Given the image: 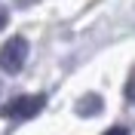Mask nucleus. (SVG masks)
<instances>
[{"mask_svg":"<svg viewBox=\"0 0 135 135\" xmlns=\"http://www.w3.org/2000/svg\"><path fill=\"white\" fill-rule=\"evenodd\" d=\"M43 104H46V95H18V98L6 101L3 108H0V117L6 120H28L34 114H40Z\"/></svg>","mask_w":135,"mask_h":135,"instance_id":"nucleus-1","label":"nucleus"},{"mask_svg":"<svg viewBox=\"0 0 135 135\" xmlns=\"http://www.w3.org/2000/svg\"><path fill=\"white\" fill-rule=\"evenodd\" d=\"M25 59H28V40L25 37H9L3 43V49H0V68L6 74H18Z\"/></svg>","mask_w":135,"mask_h":135,"instance_id":"nucleus-2","label":"nucleus"},{"mask_svg":"<svg viewBox=\"0 0 135 135\" xmlns=\"http://www.w3.org/2000/svg\"><path fill=\"white\" fill-rule=\"evenodd\" d=\"M101 108H104V101H101V95H95V92H86L83 98L77 101V114H80V117H95Z\"/></svg>","mask_w":135,"mask_h":135,"instance_id":"nucleus-3","label":"nucleus"},{"mask_svg":"<svg viewBox=\"0 0 135 135\" xmlns=\"http://www.w3.org/2000/svg\"><path fill=\"white\" fill-rule=\"evenodd\" d=\"M126 98L135 101V68H132V74H129V80H126Z\"/></svg>","mask_w":135,"mask_h":135,"instance_id":"nucleus-4","label":"nucleus"},{"mask_svg":"<svg viewBox=\"0 0 135 135\" xmlns=\"http://www.w3.org/2000/svg\"><path fill=\"white\" fill-rule=\"evenodd\" d=\"M6 22H9V16H6V9L0 6V31H3V28H6Z\"/></svg>","mask_w":135,"mask_h":135,"instance_id":"nucleus-6","label":"nucleus"},{"mask_svg":"<svg viewBox=\"0 0 135 135\" xmlns=\"http://www.w3.org/2000/svg\"><path fill=\"white\" fill-rule=\"evenodd\" d=\"M104 135H129V129H126V126H110Z\"/></svg>","mask_w":135,"mask_h":135,"instance_id":"nucleus-5","label":"nucleus"}]
</instances>
